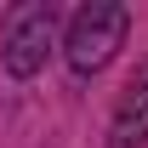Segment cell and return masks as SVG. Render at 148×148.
I'll return each instance as SVG.
<instances>
[{
    "label": "cell",
    "instance_id": "cell-3",
    "mask_svg": "<svg viewBox=\"0 0 148 148\" xmlns=\"http://www.w3.org/2000/svg\"><path fill=\"white\" fill-rule=\"evenodd\" d=\"M108 143H114V148H143V143H148V57L131 69L125 91H120V103H114Z\"/></svg>",
    "mask_w": 148,
    "mask_h": 148
},
{
    "label": "cell",
    "instance_id": "cell-2",
    "mask_svg": "<svg viewBox=\"0 0 148 148\" xmlns=\"http://www.w3.org/2000/svg\"><path fill=\"white\" fill-rule=\"evenodd\" d=\"M57 46V6L51 0H23L6 12V40H0V69L12 80H34Z\"/></svg>",
    "mask_w": 148,
    "mask_h": 148
},
{
    "label": "cell",
    "instance_id": "cell-1",
    "mask_svg": "<svg viewBox=\"0 0 148 148\" xmlns=\"http://www.w3.org/2000/svg\"><path fill=\"white\" fill-rule=\"evenodd\" d=\"M131 34V6L120 0H91V6H80L69 17V34H63V57H69L74 74H103L120 57Z\"/></svg>",
    "mask_w": 148,
    "mask_h": 148
}]
</instances>
